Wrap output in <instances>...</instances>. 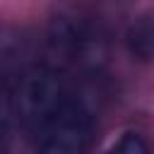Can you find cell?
I'll use <instances>...</instances> for the list:
<instances>
[{"label":"cell","mask_w":154,"mask_h":154,"mask_svg":"<svg viewBox=\"0 0 154 154\" xmlns=\"http://www.w3.org/2000/svg\"><path fill=\"white\" fill-rule=\"evenodd\" d=\"M128 53L142 63L154 60V14L137 17L125 31Z\"/></svg>","instance_id":"5b68a950"},{"label":"cell","mask_w":154,"mask_h":154,"mask_svg":"<svg viewBox=\"0 0 154 154\" xmlns=\"http://www.w3.org/2000/svg\"><path fill=\"white\" fill-rule=\"evenodd\" d=\"M111 149L113 152H123V154H144V152H149V144L137 132H123L120 140L113 142Z\"/></svg>","instance_id":"8992f818"},{"label":"cell","mask_w":154,"mask_h":154,"mask_svg":"<svg viewBox=\"0 0 154 154\" xmlns=\"http://www.w3.org/2000/svg\"><path fill=\"white\" fill-rule=\"evenodd\" d=\"M34 135L38 152H48V154L84 152L94 137V113L82 99L67 91L65 99L34 130Z\"/></svg>","instance_id":"6da1fadb"},{"label":"cell","mask_w":154,"mask_h":154,"mask_svg":"<svg viewBox=\"0 0 154 154\" xmlns=\"http://www.w3.org/2000/svg\"><path fill=\"white\" fill-rule=\"evenodd\" d=\"M67 87L63 77L51 67H34L19 75V84L12 101V113L26 130H36L46 116L65 99Z\"/></svg>","instance_id":"7a4b0ae2"},{"label":"cell","mask_w":154,"mask_h":154,"mask_svg":"<svg viewBox=\"0 0 154 154\" xmlns=\"http://www.w3.org/2000/svg\"><path fill=\"white\" fill-rule=\"evenodd\" d=\"M46 36H48V43L60 53L75 55L84 51L91 41V24L87 12L70 0L55 2L48 17Z\"/></svg>","instance_id":"3957f363"},{"label":"cell","mask_w":154,"mask_h":154,"mask_svg":"<svg viewBox=\"0 0 154 154\" xmlns=\"http://www.w3.org/2000/svg\"><path fill=\"white\" fill-rule=\"evenodd\" d=\"M10 130H12V111L7 103L0 101V149H5L10 140Z\"/></svg>","instance_id":"52a82bcc"},{"label":"cell","mask_w":154,"mask_h":154,"mask_svg":"<svg viewBox=\"0 0 154 154\" xmlns=\"http://www.w3.org/2000/svg\"><path fill=\"white\" fill-rule=\"evenodd\" d=\"M34 55V38L26 29L0 26V79L22 75Z\"/></svg>","instance_id":"277c9868"}]
</instances>
